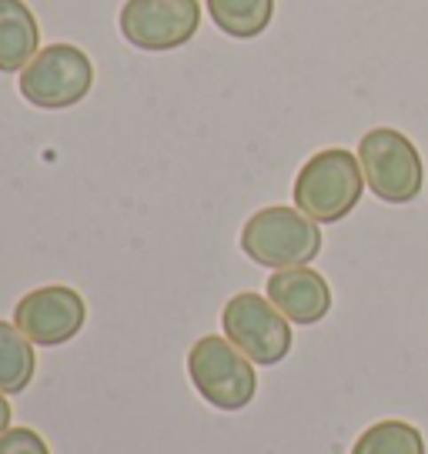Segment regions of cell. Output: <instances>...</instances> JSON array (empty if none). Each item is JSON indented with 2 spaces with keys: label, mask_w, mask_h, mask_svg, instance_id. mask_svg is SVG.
Returning <instances> with one entry per match:
<instances>
[{
  "label": "cell",
  "mask_w": 428,
  "mask_h": 454,
  "mask_svg": "<svg viewBox=\"0 0 428 454\" xmlns=\"http://www.w3.org/2000/svg\"><path fill=\"white\" fill-rule=\"evenodd\" d=\"M365 174L358 154L345 147H325L301 164L295 177V207L314 224H338L358 207L365 191Z\"/></svg>",
  "instance_id": "cell-1"
},
{
  "label": "cell",
  "mask_w": 428,
  "mask_h": 454,
  "mask_svg": "<svg viewBox=\"0 0 428 454\" xmlns=\"http://www.w3.org/2000/svg\"><path fill=\"white\" fill-rule=\"evenodd\" d=\"M242 251L261 268H308L321 254V227L298 207H261L244 221Z\"/></svg>",
  "instance_id": "cell-2"
},
{
  "label": "cell",
  "mask_w": 428,
  "mask_h": 454,
  "mask_svg": "<svg viewBox=\"0 0 428 454\" xmlns=\"http://www.w3.org/2000/svg\"><path fill=\"white\" fill-rule=\"evenodd\" d=\"M187 378L211 408L242 411L255 401V364L221 334H204L187 351Z\"/></svg>",
  "instance_id": "cell-3"
},
{
  "label": "cell",
  "mask_w": 428,
  "mask_h": 454,
  "mask_svg": "<svg viewBox=\"0 0 428 454\" xmlns=\"http://www.w3.org/2000/svg\"><path fill=\"white\" fill-rule=\"evenodd\" d=\"M358 160L365 184L385 204H412L422 194L425 168L412 137L395 128H371L358 141Z\"/></svg>",
  "instance_id": "cell-4"
},
{
  "label": "cell",
  "mask_w": 428,
  "mask_h": 454,
  "mask_svg": "<svg viewBox=\"0 0 428 454\" xmlns=\"http://www.w3.org/2000/svg\"><path fill=\"white\" fill-rule=\"evenodd\" d=\"M20 98L41 111H67L91 94L94 64L74 43H47L20 71Z\"/></svg>",
  "instance_id": "cell-5"
},
{
  "label": "cell",
  "mask_w": 428,
  "mask_h": 454,
  "mask_svg": "<svg viewBox=\"0 0 428 454\" xmlns=\"http://www.w3.org/2000/svg\"><path fill=\"white\" fill-rule=\"evenodd\" d=\"M225 338L258 368L281 364L291 351V321L274 308L268 294L242 291L221 311Z\"/></svg>",
  "instance_id": "cell-6"
},
{
  "label": "cell",
  "mask_w": 428,
  "mask_h": 454,
  "mask_svg": "<svg viewBox=\"0 0 428 454\" xmlns=\"http://www.w3.org/2000/svg\"><path fill=\"white\" fill-rule=\"evenodd\" d=\"M121 34L138 51H178L201 27L198 0H128L121 7Z\"/></svg>",
  "instance_id": "cell-7"
},
{
  "label": "cell",
  "mask_w": 428,
  "mask_h": 454,
  "mask_svg": "<svg viewBox=\"0 0 428 454\" xmlns=\"http://www.w3.org/2000/svg\"><path fill=\"white\" fill-rule=\"evenodd\" d=\"M87 321L84 298L67 284H47L17 301L14 325L41 348H58L81 334Z\"/></svg>",
  "instance_id": "cell-8"
},
{
  "label": "cell",
  "mask_w": 428,
  "mask_h": 454,
  "mask_svg": "<svg viewBox=\"0 0 428 454\" xmlns=\"http://www.w3.org/2000/svg\"><path fill=\"white\" fill-rule=\"evenodd\" d=\"M268 301L291 325H318L331 311L329 281L312 268H285L268 278Z\"/></svg>",
  "instance_id": "cell-9"
},
{
  "label": "cell",
  "mask_w": 428,
  "mask_h": 454,
  "mask_svg": "<svg viewBox=\"0 0 428 454\" xmlns=\"http://www.w3.org/2000/svg\"><path fill=\"white\" fill-rule=\"evenodd\" d=\"M41 51L37 17L24 0H0V74H20Z\"/></svg>",
  "instance_id": "cell-10"
},
{
  "label": "cell",
  "mask_w": 428,
  "mask_h": 454,
  "mask_svg": "<svg viewBox=\"0 0 428 454\" xmlns=\"http://www.w3.org/2000/svg\"><path fill=\"white\" fill-rule=\"evenodd\" d=\"M34 371H37L34 340L14 321H0V391L4 395L28 391Z\"/></svg>",
  "instance_id": "cell-11"
},
{
  "label": "cell",
  "mask_w": 428,
  "mask_h": 454,
  "mask_svg": "<svg viewBox=\"0 0 428 454\" xmlns=\"http://www.w3.org/2000/svg\"><path fill=\"white\" fill-rule=\"evenodd\" d=\"M214 27L234 41L261 37L274 17V0H204Z\"/></svg>",
  "instance_id": "cell-12"
},
{
  "label": "cell",
  "mask_w": 428,
  "mask_h": 454,
  "mask_svg": "<svg viewBox=\"0 0 428 454\" xmlns=\"http://www.w3.org/2000/svg\"><path fill=\"white\" fill-rule=\"evenodd\" d=\"M352 454H425V438L412 421H375L358 434Z\"/></svg>",
  "instance_id": "cell-13"
},
{
  "label": "cell",
  "mask_w": 428,
  "mask_h": 454,
  "mask_svg": "<svg viewBox=\"0 0 428 454\" xmlns=\"http://www.w3.org/2000/svg\"><path fill=\"white\" fill-rule=\"evenodd\" d=\"M0 454H51V448L34 427H7L0 434Z\"/></svg>",
  "instance_id": "cell-14"
},
{
  "label": "cell",
  "mask_w": 428,
  "mask_h": 454,
  "mask_svg": "<svg viewBox=\"0 0 428 454\" xmlns=\"http://www.w3.org/2000/svg\"><path fill=\"white\" fill-rule=\"evenodd\" d=\"M11 414H14V411H11V401H7V395L0 391V434L11 427Z\"/></svg>",
  "instance_id": "cell-15"
}]
</instances>
